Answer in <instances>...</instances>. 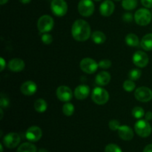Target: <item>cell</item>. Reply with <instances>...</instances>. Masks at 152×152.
<instances>
[{
    "label": "cell",
    "mask_w": 152,
    "mask_h": 152,
    "mask_svg": "<svg viewBox=\"0 0 152 152\" xmlns=\"http://www.w3.org/2000/svg\"><path fill=\"white\" fill-rule=\"evenodd\" d=\"M73 38L78 42H85L89 39L91 34V26L86 20L77 19L74 22L71 28Z\"/></svg>",
    "instance_id": "obj_1"
},
{
    "label": "cell",
    "mask_w": 152,
    "mask_h": 152,
    "mask_svg": "<svg viewBox=\"0 0 152 152\" xmlns=\"http://www.w3.org/2000/svg\"><path fill=\"white\" fill-rule=\"evenodd\" d=\"M91 99L97 105H104L109 99V94L103 88L96 87L92 91Z\"/></svg>",
    "instance_id": "obj_2"
},
{
    "label": "cell",
    "mask_w": 152,
    "mask_h": 152,
    "mask_svg": "<svg viewBox=\"0 0 152 152\" xmlns=\"http://www.w3.org/2000/svg\"><path fill=\"white\" fill-rule=\"evenodd\" d=\"M135 132L141 137H148L151 135L152 129L148 120H140L134 125Z\"/></svg>",
    "instance_id": "obj_3"
},
{
    "label": "cell",
    "mask_w": 152,
    "mask_h": 152,
    "mask_svg": "<svg viewBox=\"0 0 152 152\" xmlns=\"http://www.w3.org/2000/svg\"><path fill=\"white\" fill-rule=\"evenodd\" d=\"M53 25H54L53 19L49 15L42 16L37 22V28L41 34L48 33L53 29Z\"/></svg>",
    "instance_id": "obj_4"
},
{
    "label": "cell",
    "mask_w": 152,
    "mask_h": 152,
    "mask_svg": "<svg viewBox=\"0 0 152 152\" xmlns=\"http://www.w3.org/2000/svg\"><path fill=\"white\" fill-rule=\"evenodd\" d=\"M134 20L137 25L141 26H145L151 22L152 14L146 8H140L135 13Z\"/></svg>",
    "instance_id": "obj_5"
},
{
    "label": "cell",
    "mask_w": 152,
    "mask_h": 152,
    "mask_svg": "<svg viewBox=\"0 0 152 152\" xmlns=\"http://www.w3.org/2000/svg\"><path fill=\"white\" fill-rule=\"evenodd\" d=\"M50 9L55 16L62 17L67 13L68 4L65 0H52Z\"/></svg>",
    "instance_id": "obj_6"
},
{
    "label": "cell",
    "mask_w": 152,
    "mask_h": 152,
    "mask_svg": "<svg viewBox=\"0 0 152 152\" xmlns=\"http://www.w3.org/2000/svg\"><path fill=\"white\" fill-rule=\"evenodd\" d=\"M95 6L92 0H80L78 4V11L81 16L89 17L94 12Z\"/></svg>",
    "instance_id": "obj_7"
},
{
    "label": "cell",
    "mask_w": 152,
    "mask_h": 152,
    "mask_svg": "<svg viewBox=\"0 0 152 152\" xmlns=\"http://www.w3.org/2000/svg\"><path fill=\"white\" fill-rule=\"evenodd\" d=\"M98 68H99L98 63L91 58H84L80 62V68L83 72L86 73V74H94L97 71Z\"/></svg>",
    "instance_id": "obj_8"
},
{
    "label": "cell",
    "mask_w": 152,
    "mask_h": 152,
    "mask_svg": "<svg viewBox=\"0 0 152 152\" xmlns=\"http://www.w3.org/2000/svg\"><path fill=\"white\" fill-rule=\"evenodd\" d=\"M136 99L142 102H149L152 99V91L148 87H140L136 89L134 92Z\"/></svg>",
    "instance_id": "obj_9"
},
{
    "label": "cell",
    "mask_w": 152,
    "mask_h": 152,
    "mask_svg": "<svg viewBox=\"0 0 152 152\" xmlns=\"http://www.w3.org/2000/svg\"><path fill=\"white\" fill-rule=\"evenodd\" d=\"M21 141V137L17 133L10 132L6 134L3 138V143L7 148H14Z\"/></svg>",
    "instance_id": "obj_10"
},
{
    "label": "cell",
    "mask_w": 152,
    "mask_h": 152,
    "mask_svg": "<svg viewBox=\"0 0 152 152\" xmlns=\"http://www.w3.org/2000/svg\"><path fill=\"white\" fill-rule=\"evenodd\" d=\"M42 137V131L38 126H31L28 128L25 132V137L30 142H37L41 139Z\"/></svg>",
    "instance_id": "obj_11"
},
{
    "label": "cell",
    "mask_w": 152,
    "mask_h": 152,
    "mask_svg": "<svg viewBox=\"0 0 152 152\" xmlns=\"http://www.w3.org/2000/svg\"><path fill=\"white\" fill-rule=\"evenodd\" d=\"M56 96L62 102H69L73 97L72 91L68 86H61L56 90Z\"/></svg>",
    "instance_id": "obj_12"
},
{
    "label": "cell",
    "mask_w": 152,
    "mask_h": 152,
    "mask_svg": "<svg viewBox=\"0 0 152 152\" xmlns=\"http://www.w3.org/2000/svg\"><path fill=\"white\" fill-rule=\"evenodd\" d=\"M149 62V58L147 53L141 50H138L134 54L133 62L138 68H144L147 66Z\"/></svg>",
    "instance_id": "obj_13"
},
{
    "label": "cell",
    "mask_w": 152,
    "mask_h": 152,
    "mask_svg": "<svg viewBox=\"0 0 152 152\" xmlns=\"http://www.w3.org/2000/svg\"><path fill=\"white\" fill-rule=\"evenodd\" d=\"M115 5L111 0H105L99 6V13L105 17L110 16L114 11Z\"/></svg>",
    "instance_id": "obj_14"
},
{
    "label": "cell",
    "mask_w": 152,
    "mask_h": 152,
    "mask_svg": "<svg viewBox=\"0 0 152 152\" xmlns=\"http://www.w3.org/2000/svg\"><path fill=\"white\" fill-rule=\"evenodd\" d=\"M20 90L21 92L24 95L32 96V95H34L37 92V86L34 82L31 81V80H28V81H26L24 83H22V85L21 86Z\"/></svg>",
    "instance_id": "obj_15"
},
{
    "label": "cell",
    "mask_w": 152,
    "mask_h": 152,
    "mask_svg": "<svg viewBox=\"0 0 152 152\" xmlns=\"http://www.w3.org/2000/svg\"><path fill=\"white\" fill-rule=\"evenodd\" d=\"M117 132H118L119 137L122 140L126 141H129L132 140L134 135L132 128L128 126H120Z\"/></svg>",
    "instance_id": "obj_16"
},
{
    "label": "cell",
    "mask_w": 152,
    "mask_h": 152,
    "mask_svg": "<svg viewBox=\"0 0 152 152\" xmlns=\"http://www.w3.org/2000/svg\"><path fill=\"white\" fill-rule=\"evenodd\" d=\"M90 88L86 85H80L77 86L74 91V96L79 100H83L88 96Z\"/></svg>",
    "instance_id": "obj_17"
},
{
    "label": "cell",
    "mask_w": 152,
    "mask_h": 152,
    "mask_svg": "<svg viewBox=\"0 0 152 152\" xmlns=\"http://www.w3.org/2000/svg\"><path fill=\"white\" fill-rule=\"evenodd\" d=\"M25 62L19 58H14L8 63V68L13 72H20L25 68Z\"/></svg>",
    "instance_id": "obj_18"
},
{
    "label": "cell",
    "mask_w": 152,
    "mask_h": 152,
    "mask_svg": "<svg viewBox=\"0 0 152 152\" xmlns=\"http://www.w3.org/2000/svg\"><path fill=\"white\" fill-rule=\"evenodd\" d=\"M110 81H111V74L107 71H101L95 78L96 84L100 86H106L110 83Z\"/></svg>",
    "instance_id": "obj_19"
},
{
    "label": "cell",
    "mask_w": 152,
    "mask_h": 152,
    "mask_svg": "<svg viewBox=\"0 0 152 152\" xmlns=\"http://www.w3.org/2000/svg\"><path fill=\"white\" fill-rule=\"evenodd\" d=\"M140 45L142 49L146 51L152 50V34H148L142 37Z\"/></svg>",
    "instance_id": "obj_20"
},
{
    "label": "cell",
    "mask_w": 152,
    "mask_h": 152,
    "mask_svg": "<svg viewBox=\"0 0 152 152\" xmlns=\"http://www.w3.org/2000/svg\"><path fill=\"white\" fill-rule=\"evenodd\" d=\"M91 39L96 44H102L106 41V36L102 31H96L91 34Z\"/></svg>",
    "instance_id": "obj_21"
},
{
    "label": "cell",
    "mask_w": 152,
    "mask_h": 152,
    "mask_svg": "<svg viewBox=\"0 0 152 152\" xmlns=\"http://www.w3.org/2000/svg\"><path fill=\"white\" fill-rule=\"evenodd\" d=\"M126 44L130 47H137L140 44V40L137 36L134 34H129L125 38Z\"/></svg>",
    "instance_id": "obj_22"
},
{
    "label": "cell",
    "mask_w": 152,
    "mask_h": 152,
    "mask_svg": "<svg viewBox=\"0 0 152 152\" xmlns=\"http://www.w3.org/2000/svg\"><path fill=\"white\" fill-rule=\"evenodd\" d=\"M16 152H37V148L31 142H24L19 145Z\"/></svg>",
    "instance_id": "obj_23"
},
{
    "label": "cell",
    "mask_w": 152,
    "mask_h": 152,
    "mask_svg": "<svg viewBox=\"0 0 152 152\" xmlns=\"http://www.w3.org/2000/svg\"><path fill=\"white\" fill-rule=\"evenodd\" d=\"M34 108L39 113H44L48 108V104L43 99H38L34 102Z\"/></svg>",
    "instance_id": "obj_24"
},
{
    "label": "cell",
    "mask_w": 152,
    "mask_h": 152,
    "mask_svg": "<svg viewBox=\"0 0 152 152\" xmlns=\"http://www.w3.org/2000/svg\"><path fill=\"white\" fill-rule=\"evenodd\" d=\"M122 6L126 10H134L137 6V0H123Z\"/></svg>",
    "instance_id": "obj_25"
},
{
    "label": "cell",
    "mask_w": 152,
    "mask_h": 152,
    "mask_svg": "<svg viewBox=\"0 0 152 152\" xmlns=\"http://www.w3.org/2000/svg\"><path fill=\"white\" fill-rule=\"evenodd\" d=\"M74 105L72 103H70V102H67L62 107V112L67 117H70V116L73 115V114L74 113Z\"/></svg>",
    "instance_id": "obj_26"
},
{
    "label": "cell",
    "mask_w": 152,
    "mask_h": 152,
    "mask_svg": "<svg viewBox=\"0 0 152 152\" xmlns=\"http://www.w3.org/2000/svg\"><path fill=\"white\" fill-rule=\"evenodd\" d=\"M141 75H142V71H141V70L138 69V68H134V69L131 70L129 71V80L136 81V80H139L140 78Z\"/></svg>",
    "instance_id": "obj_27"
},
{
    "label": "cell",
    "mask_w": 152,
    "mask_h": 152,
    "mask_svg": "<svg viewBox=\"0 0 152 152\" xmlns=\"http://www.w3.org/2000/svg\"><path fill=\"white\" fill-rule=\"evenodd\" d=\"M132 115L134 118L136 119H140V120L142 117H143L145 116V111L144 109L141 107L137 106L132 109Z\"/></svg>",
    "instance_id": "obj_28"
},
{
    "label": "cell",
    "mask_w": 152,
    "mask_h": 152,
    "mask_svg": "<svg viewBox=\"0 0 152 152\" xmlns=\"http://www.w3.org/2000/svg\"><path fill=\"white\" fill-rule=\"evenodd\" d=\"M123 89H124L125 91H126L132 92L135 89V88H136V84H135V83L133 80H129L124 82V83H123Z\"/></svg>",
    "instance_id": "obj_29"
},
{
    "label": "cell",
    "mask_w": 152,
    "mask_h": 152,
    "mask_svg": "<svg viewBox=\"0 0 152 152\" xmlns=\"http://www.w3.org/2000/svg\"><path fill=\"white\" fill-rule=\"evenodd\" d=\"M105 152H123L120 146L114 143L107 145L105 148Z\"/></svg>",
    "instance_id": "obj_30"
},
{
    "label": "cell",
    "mask_w": 152,
    "mask_h": 152,
    "mask_svg": "<svg viewBox=\"0 0 152 152\" xmlns=\"http://www.w3.org/2000/svg\"><path fill=\"white\" fill-rule=\"evenodd\" d=\"M41 39L44 44L50 45L53 42V37H52L50 34H48V33H45V34H42V35Z\"/></svg>",
    "instance_id": "obj_31"
},
{
    "label": "cell",
    "mask_w": 152,
    "mask_h": 152,
    "mask_svg": "<svg viewBox=\"0 0 152 152\" xmlns=\"http://www.w3.org/2000/svg\"><path fill=\"white\" fill-rule=\"evenodd\" d=\"M98 65H99V68H102V69H108L111 66L112 63L109 59H102V60L99 61Z\"/></svg>",
    "instance_id": "obj_32"
},
{
    "label": "cell",
    "mask_w": 152,
    "mask_h": 152,
    "mask_svg": "<svg viewBox=\"0 0 152 152\" xmlns=\"http://www.w3.org/2000/svg\"><path fill=\"white\" fill-rule=\"evenodd\" d=\"M109 129H111V131H117L120 128V122L117 120H112L109 122Z\"/></svg>",
    "instance_id": "obj_33"
},
{
    "label": "cell",
    "mask_w": 152,
    "mask_h": 152,
    "mask_svg": "<svg viewBox=\"0 0 152 152\" xmlns=\"http://www.w3.org/2000/svg\"><path fill=\"white\" fill-rule=\"evenodd\" d=\"M9 105H10V101H9L8 98L1 95V99H0V105H1V108H7L9 106Z\"/></svg>",
    "instance_id": "obj_34"
},
{
    "label": "cell",
    "mask_w": 152,
    "mask_h": 152,
    "mask_svg": "<svg viewBox=\"0 0 152 152\" xmlns=\"http://www.w3.org/2000/svg\"><path fill=\"white\" fill-rule=\"evenodd\" d=\"M133 19H134V17L133 16V15L130 13H126L125 14H123V19L126 22H130L133 20Z\"/></svg>",
    "instance_id": "obj_35"
},
{
    "label": "cell",
    "mask_w": 152,
    "mask_h": 152,
    "mask_svg": "<svg viewBox=\"0 0 152 152\" xmlns=\"http://www.w3.org/2000/svg\"><path fill=\"white\" fill-rule=\"evenodd\" d=\"M141 3L146 8L152 7V0H141Z\"/></svg>",
    "instance_id": "obj_36"
},
{
    "label": "cell",
    "mask_w": 152,
    "mask_h": 152,
    "mask_svg": "<svg viewBox=\"0 0 152 152\" xmlns=\"http://www.w3.org/2000/svg\"><path fill=\"white\" fill-rule=\"evenodd\" d=\"M0 65H1V70H0V71H3L6 66V62L3 57L0 58Z\"/></svg>",
    "instance_id": "obj_37"
},
{
    "label": "cell",
    "mask_w": 152,
    "mask_h": 152,
    "mask_svg": "<svg viewBox=\"0 0 152 152\" xmlns=\"http://www.w3.org/2000/svg\"><path fill=\"white\" fill-rule=\"evenodd\" d=\"M145 120L149 121V120H152V112L151 111H148L145 114Z\"/></svg>",
    "instance_id": "obj_38"
},
{
    "label": "cell",
    "mask_w": 152,
    "mask_h": 152,
    "mask_svg": "<svg viewBox=\"0 0 152 152\" xmlns=\"http://www.w3.org/2000/svg\"><path fill=\"white\" fill-rule=\"evenodd\" d=\"M143 152H152V144H148L144 148Z\"/></svg>",
    "instance_id": "obj_39"
},
{
    "label": "cell",
    "mask_w": 152,
    "mask_h": 152,
    "mask_svg": "<svg viewBox=\"0 0 152 152\" xmlns=\"http://www.w3.org/2000/svg\"><path fill=\"white\" fill-rule=\"evenodd\" d=\"M20 2H22V4H28V3L31 2V0H19Z\"/></svg>",
    "instance_id": "obj_40"
},
{
    "label": "cell",
    "mask_w": 152,
    "mask_h": 152,
    "mask_svg": "<svg viewBox=\"0 0 152 152\" xmlns=\"http://www.w3.org/2000/svg\"><path fill=\"white\" fill-rule=\"evenodd\" d=\"M7 1H8V0H0V4H1V5H3V4H6Z\"/></svg>",
    "instance_id": "obj_41"
},
{
    "label": "cell",
    "mask_w": 152,
    "mask_h": 152,
    "mask_svg": "<svg viewBox=\"0 0 152 152\" xmlns=\"http://www.w3.org/2000/svg\"><path fill=\"white\" fill-rule=\"evenodd\" d=\"M38 152H48V151L47 149H45V148H40Z\"/></svg>",
    "instance_id": "obj_42"
},
{
    "label": "cell",
    "mask_w": 152,
    "mask_h": 152,
    "mask_svg": "<svg viewBox=\"0 0 152 152\" xmlns=\"http://www.w3.org/2000/svg\"><path fill=\"white\" fill-rule=\"evenodd\" d=\"M0 148H1V151H0V152H3V146H2V144H0Z\"/></svg>",
    "instance_id": "obj_43"
},
{
    "label": "cell",
    "mask_w": 152,
    "mask_h": 152,
    "mask_svg": "<svg viewBox=\"0 0 152 152\" xmlns=\"http://www.w3.org/2000/svg\"><path fill=\"white\" fill-rule=\"evenodd\" d=\"M94 1H101V0H94Z\"/></svg>",
    "instance_id": "obj_44"
},
{
    "label": "cell",
    "mask_w": 152,
    "mask_h": 152,
    "mask_svg": "<svg viewBox=\"0 0 152 152\" xmlns=\"http://www.w3.org/2000/svg\"><path fill=\"white\" fill-rule=\"evenodd\" d=\"M114 1H120V0H114Z\"/></svg>",
    "instance_id": "obj_45"
},
{
    "label": "cell",
    "mask_w": 152,
    "mask_h": 152,
    "mask_svg": "<svg viewBox=\"0 0 152 152\" xmlns=\"http://www.w3.org/2000/svg\"><path fill=\"white\" fill-rule=\"evenodd\" d=\"M151 14H152V10H151Z\"/></svg>",
    "instance_id": "obj_46"
}]
</instances>
